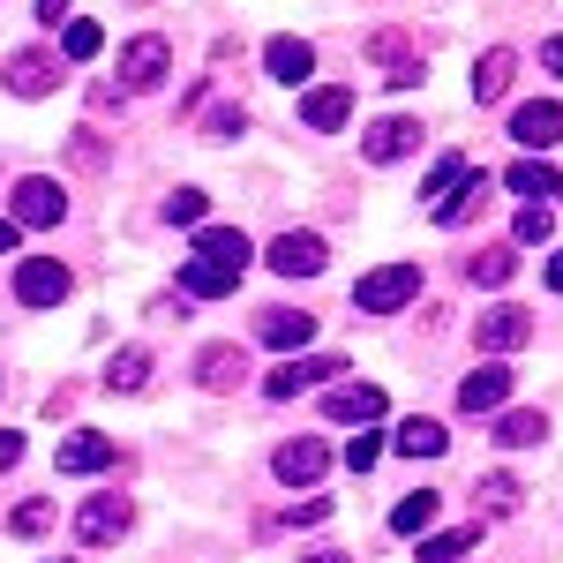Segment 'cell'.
Returning <instances> with one entry per match:
<instances>
[{"label":"cell","mask_w":563,"mask_h":563,"mask_svg":"<svg viewBox=\"0 0 563 563\" xmlns=\"http://www.w3.org/2000/svg\"><path fill=\"white\" fill-rule=\"evenodd\" d=\"M413 294H421V263H384V271H368L353 286V308L361 316H390V308H406Z\"/></svg>","instance_id":"obj_1"},{"label":"cell","mask_w":563,"mask_h":563,"mask_svg":"<svg viewBox=\"0 0 563 563\" xmlns=\"http://www.w3.org/2000/svg\"><path fill=\"white\" fill-rule=\"evenodd\" d=\"M129 526H135V511L121 504V496H113V488L76 504V541H84V549H106V541H121Z\"/></svg>","instance_id":"obj_2"},{"label":"cell","mask_w":563,"mask_h":563,"mask_svg":"<svg viewBox=\"0 0 563 563\" xmlns=\"http://www.w3.org/2000/svg\"><path fill=\"white\" fill-rule=\"evenodd\" d=\"M68 286H76V278H68V263H60V256H31L23 271H15V301H23V308H60V301H68Z\"/></svg>","instance_id":"obj_3"},{"label":"cell","mask_w":563,"mask_h":563,"mask_svg":"<svg viewBox=\"0 0 563 563\" xmlns=\"http://www.w3.org/2000/svg\"><path fill=\"white\" fill-rule=\"evenodd\" d=\"M166 68H174V45L158 38V31H143V38L121 53V90H151V84H166Z\"/></svg>","instance_id":"obj_4"},{"label":"cell","mask_w":563,"mask_h":563,"mask_svg":"<svg viewBox=\"0 0 563 563\" xmlns=\"http://www.w3.org/2000/svg\"><path fill=\"white\" fill-rule=\"evenodd\" d=\"M323 263H331L323 233H278V241H271V271H278V278H316Z\"/></svg>","instance_id":"obj_5"},{"label":"cell","mask_w":563,"mask_h":563,"mask_svg":"<svg viewBox=\"0 0 563 563\" xmlns=\"http://www.w3.org/2000/svg\"><path fill=\"white\" fill-rule=\"evenodd\" d=\"M504 398H511V368H504V361H481L474 376H466V384H459V413H504Z\"/></svg>","instance_id":"obj_6"},{"label":"cell","mask_w":563,"mask_h":563,"mask_svg":"<svg viewBox=\"0 0 563 563\" xmlns=\"http://www.w3.org/2000/svg\"><path fill=\"white\" fill-rule=\"evenodd\" d=\"M0 84L15 90V98H45V90L60 84V60L53 53H8L0 60Z\"/></svg>","instance_id":"obj_7"},{"label":"cell","mask_w":563,"mask_h":563,"mask_svg":"<svg viewBox=\"0 0 563 563\" xmlns=\"http://www.w3.org/2000/svg\"><path fill=\"white\" fill-rule=\"evenodd\" d=\"M106 466H121V443L98 429H76L60 443V474H106Z\"/></svg>","instance_id":"obj_8"},{"label":"cell","mask_w":563,"mask_h":563,"mask_svg":"<svg viewBox=\"0 0 563 563\" xmlns=\"http://www.w3.org/2000/svg\"><path fill=\"white\" fill-rule=\"evenodd\" d=\"M474 339H481V353H519L526 339H533V316H526V308H488L474 323Z\"/></svg>","instance_id":"obj_9"},{"label":"cell","mask_w":563,"mask_h":563,"mask_svg":"<svg viewBox=\"0 0 563 563\" xmlns=\"http://www.w3.org/2000/svg\"><path fill=\"white\" fill-rule=\"evenodd\" d=\"M271 466H278V481H286V488H308V481H323L331 451H323L316 435H294V443H278V459H271Z\"/></svg>","instance_id":"obj_10"},{"label":"cell","mask_w":563,"mask_h":563,"mask_svg":"<svg viewBox=\"0 0 563 563\" xmlns=\"http://www.w3.org/2000/svg\"><path fill=\"white\" fill-rule=\"evenodd\" d=\"M323 413L346 421V429H368V421H384V390L376 384H339L331 398H323Z\"/></svg>","instance_id":"obj_11"},{"label":"cell","mask_w":563,"mask_h":563,"mask_svg":"<svg viewBox=\"0 0 563 563\" xmlns=\"http://www.w3.org/2000/svg\"><path fill=\"white\" fill-rule=\"evenodd\" d=\"M301 121H308L316 135H339V129L353 121V90H346V84H323V90H308V98H301Z\"/></svg>","instance_id":"obj_12"},{"label":"cell","mask_w":563,"mask_h":563,"mask_svg":"<svg viewBox=\"0 0 563 563\" xmlns=\"http://www.w3.org/2000/svg\"><path fill=\"white\" fill-rule=\"evenodd\" d=\"M256 339L278 346V353H301L308 339H316V316H308V308H271V316L256 323Z\"/></svg>","instance_id":"obj_13"},{"label":"cell","mask_w":563,"mask_h":563,"mask_svg":"<svg viewBox=\"0 0 563 563\" xmlns=\"http://www.w3.org/2000/svg\"><path fill=\"white\" fill-rule=\"evenodd\" d=\"M60 211H68L60 180H15V218L23 225H60Z\"/></svg>","instance_id":"obj_14"},{"label":"cell","mask_w":563,"mask_h":563,"mask_svg":"<svg viewBox=\"0 0 563 563\" xmlns=\"http://www.w3.org/2000/svg\"><path fill=\"white\" fill-rule=\"evenodd\" d=\"M196 384H203V390H241V384H249V353H241V346H203Z\"/></svg>","instance_id":"obj_15"},{"label":"cell","mask_w":563,"mask_h":563,"mask_svg":"<svg viewBox=\"0 0 563 563\" xmlns=\"http://www.w3.org/2000/svg\"><path fill=\"white\" fill-rule=\"evenodd\" d=\"M180 286H188L196 301H218V294H233V286H241V263L196 256V263H180Z\"/></svg>","instance_id":"obj_16"},{"label":"cell","mask_w":563,"mask_h":563,"mask_svg":"<svg viewBox=\"0 0 563 563\" xmlns=\"http://www.w3.org/2000/svg\"><path fill=\"white\" fill-rule=\"evenodd\" d=\"M466 180H474V158H466V151H443V158H435V174L421 180V203H429V211H443Z\"/></svg>","instance_id":"obj_17"},{"label":"cell","mask_w":563,"mask_h":563,"mask_svg":"<svg viewBox=\"0 0 563 563\" xmlns=\"http://www.w3.org/2000/svg\"><path fill=\"white\" fill-rule=\"evenodd\" d=\"M263 68H271L278 84H294V90H301L308 76H316V45H308V38H271V53H263Z\"/></svg>","instance_id":"obj_18"},{"label":"cell","mask_w":563,"mask_h":563,"mask_svg":"<svg viewBox=\"0 0 563 563\" xmlns=\"http://www.w3.org/2000/svg\"><path fill=\"white\" fill-rule=\"evenodd\" d=\"M413 143H421V121H376V129L361 135V151H368L376 166H398Z\"/></svg>","instance_id":"obj_19"},{"label":"cell","mask_w":563,"mask_h":563,"mask_svg":"<svg viewBox=\"0 0 563 563\" xmlns=\"http://www.w3.org/2000/svg\"><path fill=\"white\" fill-rule=\"evenodd\" d=\"M511 135H519V143H533V151H541V143H556V135H563V106H556V98L519 106V113H511Z\"/></svg>","instance_id":"obj_20"},{"label":"cell","mask_w":563,"mask_h":563,"mask_svg":"<svg viewBox=\"0 0 563 563\" xmlns=\"http://www.w3.org/2000/svg\"><path fill=\"white\" fill-rule=\"evenodd\" d=\"M511 68H519L511 45H496V53H481V60H474V98H481V106H496V98L511 90Z\"/></svg>","instance_id":"obj_21"},{"label":"cell","mask_w":563,"mask_h":563,"mask_svg":"<svg viewBox=\"0 0 563 563\" xmlns=\"http://www.w3.org/2000/svg\"><path fill=\"white\" fill-rule=\"evenodd\" d=\"M331 376H339V361H286V368H271V398H301L308 384H331Z\"/></svg>","instance_id":"obj_22"},{"label":"cell","mask_w":563,"mask_h":563,"mask_svg":"<svg viewBox=\"0 0 563 563\" xmlns=\"http://www.w3.org/2000/svg\"><path fill=\"white\" fill-rule=\"evenodd\" d=\"M504 188H511V196H563V174L549 158H519V166L504 174Z\"/></svg>","instance_id":"obj_23"},{"label":"cell","mask_w":563,"mask_h":563,"mask_svg":"<svg viewBox=\"0 0 563 563\" xmlns=\"http://www.w3.org/2000/svg\"><path fill=\"white\" fill-rule=\"evenodd\" d=\"M398 451H406V459H443V451H451V435H443V421L413 413V421L398 429Z\"/></svg>","instance_id":"obj_24"},{"label":"cell","mask_w":563,"mask_h":563,"mask_svg":"<svg viewBox=\"0 0 563 563\" xmlns=\"http://www.w3.org/2000/svg\"><path fill=\"white\" fill-rule=\"evenodd\" d=\"M435 511H443V496H435V488H413V496H398V511H390V533H429Z\"/></svg>","instance_id":"obj_25"},{"label":"cell","mask_w":563,"mask_h":563,"mask_svg":"<svg viewBox=\"0 0 563 563\" xmlns=\"http://www.w3.org/2000/svg\"><path fill=\"white\" fill-rule=\"evenodd\" d=\"M496 443L504 451H533V443H549V421L541 413H496Z\"/></svg>","instance_id":"obj_26"},{"label":"cell","mask_w":563,"mask_h":563,"mask_svg":"<svg viewBox=\"0 0 563 563\" xmlns=\"http://www.w3.org/2000/svg\"><path fill=\"white\" fill-rule=\"evenodd\" d=\"M519 496H526V488H519L511 474H488V481H474V504L488 511V519H511V511H519Z\"/></svg>","instance_id":"obj_27"},{"label":"cell","mask_w":563,"mask_h":563,"mask_svg":"<svg viewBox=\"0 0 563 563\" xmlns=\"http://www.w3.org/2000/svg\"><path fill=\"white\" fill-rule=\"evenodd\" d=\"M196 256H218V263H249V233H241V225H203V233H196Z\"/></svg>","instance_id":"obj_28"},{"label":"cell","mask_w":563,"mask_h":563,"mask_svg":"<svg viewBox=\"0 0 563 563\" xmlns=\"http://www.w3.org/2000/svg\"><path fill=\"white\" fill-rule=\"evenodd\" d=\"M143 384H151V353L143 346H129V353L106 361V390H143Z\"/></svg>","instance_id":"obj_29"},{"label":"cell","mask_w":563,"mask_h":563,"mask_svg":"<svg viewBox=\"0 0 563 563\" xmlns=\"http://www.w3.org/2000/svg\"><path fill=\"white\" fill-rule=\"evenodd\" d=\"M511 271H519L511 249H481V256H466V278H474V286H511Z\"/></svg>","instance_id":"obj_30"},{"label":"cell","mask_w":563,"mask_h":563,"mask_svg":"<svg viewBox=\"0 0 563 563\" xmlns=\"http://www.w3.org/2000/svg\"><path fill=\"white\" fill-rule=\"evenodd\" d=\"M481 203H488V174H474V180H466V188H459V196H451V203L435 211V225H466V218H474Z\"/></svg>","instance_id":"obj_31"},{"label":"cell","mask_w":563,"mask_h":563,"mask_svg":"<svg viewBox=\"0 0 563 563\" xmlns=\"http://www.w3.org/2000/svg\"><path fill=\"white\" fill-rule=\"evenodd\" d=\"M481 541V526H459V533H435V541H421V563H459L466 549Z\"/></svg>","instance_id":"obj_32"},{"label":"cell","mask_w":563,"mask_h":563,"mask_svg":"<svg viewBox=\"0 0 563 563\" xmlns=\"http://www.w3.org/2000/svg\"><path fill=\"white\" fill-rule=\"evenodd\" d=\"M549 233H556V218L541 211V203H526V211L511 218V241H526V249H549Z\"/></svg>","instance_id":"obj_33"},{"label":"cell","mask_w":563,"mask_h":563,"mask_svg":"<svg viewBox=\"0 0 563 563\" xmlns=\"http://www.w3.org/2000/svg\"><path fill=\"white\" fill-rule=\"evenodd\" d=\"M203 203H211L203 188H174L166 196V225H203Z\"/></svg>","instance_id":"obj_34"},{"label":"cell","mask_w":563,"mask_h":563,"mask_svg":"<svg viewBox=\"0 0 563 563\" xmlns=\"http://www.w3.org/2000/svg\"><path fill=\"white\" fill-rule=\"evenodd\" d=\"M368 60L398 68V60H421V53H413V38H406V31H376V38H368Z\"/></svg>","instance_id":"obj_35"},{"label":"cell","mask_w":563,"mask_h":563,"mask_svg":"<svg viewBox=\"0 0 563 563\" xmlns=\"http://www.w3.org/2000/svg\"><path fill=\"white\" fill-rule=\"evenodd\" d=\"M68 158H76L84 174H98V166H106V135H98V129H76V135H68Z\"/></svg>","instance_id":"obj_36"},{"label":"cell","mask_w":563,"mask_h":563,"mask_svg":"<svg viewBox=\"0 0 563 563\" xmlns=\"http://www.w3.org/2000/svg\"><path fill=\"white\" fill-rule=\"evenodd\" d=\"M376 459H384V435H376V421H368V429H361V435L346 443V466H353V474H368Z\"/></svg>","instance_id":"obj_37"},{"label":"cell","mask_w":563,"mask_h":563,"mask_svg":"<svg viewBox=\"0 0 563 563\" xmlns=\"http://www.w3.org/2000/svg\"><path fill=\"white\" fill-rule=\"evenodd\" d=\"M60 45H68V60H90V53L106 45V31H98V23H68V31H60Z\"/></svg>","instance_id":"obj_38"},{"label":"cell","mask_w":563,"mask_h":563,"mask_svg":"<svg viewBox=\"0 0 563 563\" xmlns=\"http://www.w3.org/2000/svg\"><path fill=\"white\" fill-rule=\"evenodd\" d=\"M15 533H23V541H38V533H53V504H23V511H15Z\"/></svg>","instance_id":"obj_39"},{"label":"cell","mask_w":563,"mask_h":563,"mask_svg":"<svg viewBox=\"0 0 563 563\" xmlns=\"http://www.w3.org/2000/svg\"><path fill=\"white\" fill-rule=\"evenodd\" d=\"M323 519H331V504H323V496H308V504H294V511H278L271 526H323Z\"/></svg>","instance_id":"obj_40"},{"label":"cell","mask_w":563,"mask_h":563,"mask_svg":"<svg viewBox=\"0 0 563 563\" xmlns=\"http://www.w3.org/2000/svg\"><path fill=\"white\" fill-rule=\"evenodd\" d=\"M203 129H211V135H249V113H241V106H218Z\"/></svg>","instance_id":"obj_41"},{"label":"cell","mask_w":563,"mask_h":563,"mask_svg":"<svg viewBox=\"0 0 563 563\" xmlns=\"http://www.w3.org/2000/svg\"><path fill=\"white\" fill-rule=\"evenodd\" d=\"M15 459H23V435H15V429H0V466H15Z\"/></svg>","instance_id":"obj_42"},{"label":"cell","mask_w":563,"mask_h":563,"mask_svg":"<svg viewBox=\"0 0 563 563\" xmlns=\"http://www.w3.org/2000/svg\"><path fill=\"white\" fill-rule=\"evenodd\" d=\"M38 23H53V31H60V23H68V0H38Z\"/></svg>","instance_id":"obj_43"},{"label":"cell","mask_w":563,"mask_h":563,"mask_svg":"<svg viewBox=\"0 0 563 563\" xmlns=\"http://www.w3.org/2000/svg\"><path fill=\"white\" fill-rule=\"evenodd\" d=\"M541 60H549V76H563V38H549V45H541Z\"/></svg>","instance_id":"obj_44"},{"label":"cell","mask_w":563,"mask_h":563,"mask_svg":"<svg viewBox=\"0 0 563 563\" xmlns=\"http://www.w3.org/2000/svg\"><path fill=\"white\" fill-rule=\"evenodd\" d=\"M15 225H23V218H0V256L15 249Z\"/></svg>","instance_id":"obj_45"},{"label":"cell","mask_w":563,"mask_h":563,"mask_svg":"<svg viewBox=\"0 0 563 563\" xmlns=\"http://www.w3.org/2000/svg\"><path fill=\"white\" fill-rule=\"evenodd\" d=\"M549 286H556V294H563V249H556V256H549Z\"/></svg>","instance_id":"obj_46"},{"label":"cell","mask_w":563,"mask_h":563,"mask_svg":"<svg viewBox=\"0 0 563 563\" xmlns=\"http://www.w3.org/2000/svg\"><path fill=\"white\" fill-rule=\"evenodd\" d=\"M301 563H353V556H339V549H323V556H301Z\"/></svg>","instance_id":"obj_47"}]
</instances>
